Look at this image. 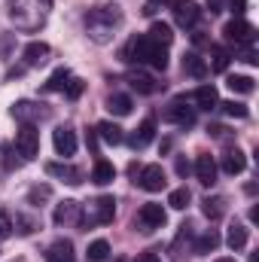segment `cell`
Returning a JSON list of instances; mask_svg holds the SVG:
<instances>
[{
	"instance_id": "cell-1",
	"label": "cell",
	"mask_w": 259,
	"mask_h": 262,
	"mask_svg": "<svg viewBox=\"0 0 259 262\" xmlns=\"http://www.w3.org/2000/svg\"><path fill=\"white\" fill-rule=\"evenodd\" d=\"M122 21H125V15L116 3H101V6H92L85 12V34L92 43L107 46L116 37V31L122 28Z\"/></svg>"
},
{
	"instance_id": "cell-2",
	"label": "cell",
	"mask_w": 259,
	"mask_h": 262,
	"mask_svg": "<svg viewBox=\"0 0 259 262\" xmlns=\"http://www.w3.org/2000/svg\"><path fill=\"white\" fill-rule=\"evenodd\" d=\"M9 21L21 34H34L49 21L52 0H9Z\"/></svg>"
},
{
	"instance_id": "cell-3",
	"label": "cell",
	"mask_w": 259,
	"mask_h": 262,
	"mask_svg": "<svg viewBox=\"0 0 259 262\" xmlns=\"http://www.w3.org/2000/svg\"><path fill=\"white\" fill-rule=\"evenodd\" d=\"M122 61L125 64H137V67H153V70H165L168 67V49L153 43L146 34L131 37L122 49Z\"/></svg>"
},
{
	"instance_id": "cell-4",
	"label": "cell",
	"mask_w": 259,
	"mask_h": 262,
	"mask_svg": "<svg viewBox=\"0 0 259 262\" xmlns=\"http://www.w3.org/2000/svg\"><path fill=\"white\" fill-rule=\"evenodd\" d=\"M113 216H116V201H113V195H98L95 201H89V207H82L79 226L82 229L107 226V223H113Z\"/></svg>"
},
{
	"instance_id": "cell-5",
	"label": "cell",
	"mask_w": 259,
	"mask_h": 262,
	"mask_svg": "<svg viewBox=\"0 0 259 262\" xmlns=\"http://www.w3.org/2000/svg\"><path fill=\"white\" fill-rule=\"evenodd\" d=\"M165 220H168L165 207H162V204H156V201H149V204H143V207L137 210L134 226H137L143 235H153L156 229H162V226H165Z\"/></svg>"
},
{
	"instance_id": "cell-6",
	"label": "cell",
	"mask_w": 259,
	"mask_h": 262,
	"mask_svg": "<svg viewBox=\"0 0 259 262\" xmlns=\"http://www.w3.org/2000/svg\"><path fill=\"white\" fill-rule=\"evenodd\" d=\"M15 152L25 162L40 156V131H37V125H21L18 128V134H15Z\"/></svg>"
},
{
	"instance_id": "cell-7",
	"label": "cell",
	"mask_w": 259,
	"mask_h": 262,
	"mask_svg": "<svg viewBox=\"0 0 259 262\" xmlns=\"http://www.w3.org/2000/svg\"><path fill=\"white\" fill-rule=\"evenodd\" d=\"M12 116H15L21 125H37V122L49 119L52 110H49L46 104H37V101H18V104L12 107Z\"/></svg>"
},
{
	"instance_id": "cell-8",
	"label": "cell",
	"mask_w": 259,
	"mask_h": 262,
	"mask_svg": "<svg viewBox=\"0 0 259 262\" xmlns=\"http://www.w3.org/2000/svg\"><path fill=\"white\" fill-rule=\"evenodd\" d=\"M171 15H174L177 28H183V31H189L201 21V9L195 0H171Z\"/></svg>"
},
{
	"instance_id": "cell-9",
	"label": "cell",
	"mask_w": 259,
	"mask_h": 262,
	"mask_svg": "<svg viewBox=\"0 0 259 262\" xmlns=\"http://www.w3.org/2000/svg\"><path fill=\"white\" fill-rule=\"evenodd\" d=\"M223 34H226V40L235 43V46H253V40H256V28H253L250 21H244V18H232V21L223 28Z\"/></svg>"
},
{
	"instance_id": "cell-10",
	"label": "cell",
	"mask_w": 259,
	"mask_h": 262,
	"mask_svg": "<svg viewBox=\"0 0 259 262\" xmlns=\"http://www.w3.org/2000/svg\"><path fill=\"white\" fill-rule=\"evenodd\" d=\"M143 192H162L165 189V168L162 165H143L140 171H137V180H134Z\"/></svg>"
},
{
	"instance_id": "cell-11",
	"label": "cell",
	"mask_w": 259,
	"mask_h": 262,
	"mask_svg": "<svg viewBox=\"0 0 259 262\" xmlns=\"http://www.w3.org/2000/svg\"><path fill=\"white\" fill-rule=\"evenodd\" d=\"M165 122L180 125V128H192L195 125V107H186V98L171 101L168 110H165Z\"/></svg>"
},
{
	"instance_id": "cell-12",
	"label": "cell",
	"mask_w": 259,
	"mask_h": 262,
	"mask_svg": "<svg viewBox=\"0 0 259 262\" xmlns=\"http://www.w3.org/2000/svg\"><path fill=\"white\" fill-rule=\"evenodd\" d=\"M52 220H55V226H64V229L79 226V220H82V204H79V201H73V198H64L61 204H55Z\"/></svg>"
},
{
	"instance_id": "cell-13",
	"label": "cell",
	"mask_w": 259,
	"mask_h": 262,
	"mask_svg": "<svg viewBox=\"0 0 259 262\" xmlns=\"http://www.w3.org/2000/svg\"><path fill=\"white\" fill-rule=\"evenodd\" d=\"M128 85L137 92V95H156L159 89H162V82L153 76V73H146L143 67H134V70H128Z\"/></svg>"
},
{
	"instance_id": "cell-14",
	"label": "cell",
	"mask_w": 259,
	"mask_h": 262,
	"mask_svg": "<svg viewBox=\"0 0 259 262\" xmlns=\"http://www.w3.org/2000/svg\"><path fill=\"white\" fill-rule=\"evenodd\" d=\"M52 143H55V152L58 156H73L76 152V131L70 128V125H58V128L52 131Z\"/></svg>"
},
{
	"instance_id": "cell-15",
	"label": "cell",
	"mask_w": 259,
	"mask_h": 262,
	"mask_svg": "<svg viewBox=\"0 0 259 262\" xmlns=\"http://www.w3.org/2000/svg\"><path fill=\"white\" fill-rule=\"evenodd\" d=\"M195 177H198L201 186H213L217 183V162H213L210 152H198V159H195Z\"/></svg>"
},
{
	"instance_id": "cell-16",
	"label": "cell",
	"mask_w": 259,
	"mask_h": 262,
	"mask_svg": "<svg viewBox=\"0 0 259 262\" xmlns=\"http://www.w3.org/2000/svg\"><path fill=\"white\" fill-rule=\"evenodd\" d=\"M49 43H43V40H34V43H28L25 46V52H21V58H25V67H40L49 61Z\"/></svg>"
},
{
	"instance_id": "cell-17",
	"label": "cell",
	"mask_w": 259,
	"mask_h": 262,
	"mask_svg": "<svg viewBox=\"0 0 259 262\" xmlns=\"http://www.w3.org/2000/svg\"><path fill=\"white\" fill-rule=\"evenodd\" d=\"M220 165H223V171H226L229 177H235V174H241V171L247 168V156H244L238 146H226V149H223V162H220Z\"/></svg>"
},
{
	"instance_id": "cell-18",
	"label": "cell",
	"mask_w": 259,
	"mask_h": 262,
	"mask_svg": "<svg viewBox=\"0 0 259 262\" xmlns=\"http://www.w3.org/2000/svg\"><path fill=\"white\" fill-rule=\"evenodd\" d=\"M46 174L64 180V183H70V186H79V183H82V171L73 168V165H64V162H49V165H46Z\"/></svg>"
},
{
	"instance_id": "cell-19",
	"label": "cell",
	"mask_w": 259,
	"mask_h": 262,
	"mask_svg": "<svg viewBox=\"0 0 259 262\" xmlns=\"http://www.w3.org/2000/svg\"><path fill=\"white\" fill-rule=\"evenodd\" d=\"M153 140H156V119H143V122L137 125V131L128 137L131 149H146Z\"/></svg>"
},
{
	"instance_id": "cell-20",
	"label": "cell",
	"mask_w": 259,
	"mask_h": 262,
	"mask_svg": "<svg viewBox=\"0 0 259 262\" xmlns=\"http://www.w3.org/2000/svg\"><path fill=\"white\" fill-rule=\"evenodd\" d=\"M46 262H73V244L67 238L52 241L49 250H46Z\"/></svg>"
},
{
	"instance_id": "cell-21",
	"label": "cell",
	"mask_w": 259,
	"mask_h": 262,
	"mask_svg": "<svg viewBox=\"0 0 259 262\" xmlns=\"http://www.w3.org/2000/svg\"><path fill=\"white\" fill-rule=\"evenodd\" d=\"M217 247H220V232H217V229H207L204 235H198V238H195L192 253H195V256H204V253H213Z\"/></svg>"
},
{
	"instance_id": "cell-22",
	"label": "cell",
	"mask_w": 259,
	"mask_h": 262,
	"mask_svg": "<svg viewBox=\"0 0 259 262\" xmlns=\"http://www.w3.org/2000/svg\"><path fill=\"white\" fill-rule=\"evenodd\" d=\"M113 180H116V168H113V162L98 159V162H95V168H92V183L107 186V183H113Z\"/></svg>"
},
{
	"instance_id": "cell-23",
	"label": "cell",
	"mask_w": 259,
	"mask_h": 262,
	"mask_svg": "<svg viewBox=\"0 0 259 262\" xmlns=\"http://www.w3.org/2000/svg\"><path fill=\"white\" fill-rule=\"evenodd\" d=\"M192 101L198 104V110H213V107L220 104V95H217L213 85H198L195 95H192Z\"/></svg>"
},
{
	"instance_id": "cell-24",
	"label": "cell",
	"mask_w": 259,
	"mask_h": 262,
	"mask_svg": "<svg viewBox=\"0 0 259 262\" xmlns=\"http://www.w3.org/2000/svg\"><path fill=\"white\" fill-rule=\"evenodd\" d=\"M95 134H98L104 143H110V146H119V143L125 140V134H122V128H119L116 122H98Z\"/></svg>"
},
{
	"instance_id": "cell-25",
	"label": "cell",
	"mask_w": 259,
	"mask_h": 262,
	"mask_svg": "<svg viewBox=\"0 0 259 262\" xmlns=\"http://www.w3.org/2000/svg\"><path fill=\"white\" fill-rule=\"evenodd\" d=\"M201 213H204L210 223H217V220L226 213V198L223 195H207L204 201H201Z\"/></svg>"
},
{
	"instance_id": "cell-26",
	"label": "cell",
	"mask_w": 259,
	"mask_h": 262,
	"mask_svg": "<svg viewBox=\"0 0 259 262\" xmlns=\"http://www.w3.org/2000/svg\"><path fill=\"white\" fill-rule=\"evenodd\" d=\"M183 70H186L189 76H195V79H204V76H207V61H204L198 52H186V55H183Z\"/></svg>"
},
{
	"instance_id": "cell-27",
	"label": "cell",
	"mask_w": 259,
	"mask_h": 262,
	"mask_svg": "<svg viewBox=\"0 0 259 262\" xmlns=\"http://www.w3.org/2000/svg\"><path fill=\"white\" fill-rule=\"evenodd\" d=\"M153 43H159V46H171V40H174V31H171V25H165V21H153L149 25V34H146Z\"/></svg>"
},
{
	"instance_id": "cell-28",
	"label": "cell",
	"mask_w": 259,
	"mask_h": 262,
	"mask_svg": "<svg viewBox=\"0 0 259 262\" xmlns=\"http://www.w3.org/2000/svg\"><path fill=\"white\" fill-rule=\"evenodd\" d=\"M131 107H134V104H131L128 95H119V92H113V95L107 98V110H110L113 116H128Z\"/></svg>"
},
{
	"instance_id": "cell-29",
	"label": "cell",
	"mask_w": 259,
	"mask_h": 262,
	"mask_svg": "<svg viewBox=\"0 0 259 262\" xmlns=\"http://www.w3.org/2000/svg\"><path fill=\"white\" fill-rule=\"evenodd\" d=\"M226 244L238 253V250H244L247 247V229L241 226V223H232L229 226V235H226Z\"/></svg>"
},
{
	"instance_id": "cell-30",
	"label": "cell",
	"mask_w": 259,
	"mask_h": 262,
	"mask_svg": "<svg viewBox=\"0 0 259 262\" xmlns=\"http://www.w3.org/2000/svg\"><path fill=\"white\" fill-rule=\"evenodd\" d=\"M67 82H70V70H67V67H58V70L43 82V92H46V95H49V92H64Z\"/></svg>"
},
{
	"instance_id": "cell-31",
	"label": "cell",
	"mask_w": 259,
	"mask_h": 262,
	"mask_svg": "<svg viewBox=\"0 0 259 262\" xmlns=\"http://www.w3.org/2000/svg\"><path fill=\"white\" fill-rule=\"evenodd\" d=\"M226 85H229L232 92H238V95H250V92L256 89L253 76H241V73H232V76L226 79Z\"/></svg>"
},
{
	"instance_id": "cell-32",
	"label": "cell",
	"mask_w": 259,
	"mask_h": 262,
	"mask_svg": "<svg viewBox=\"0 0 259 262\" xmlns=\"http://www.w3.org/2000/svg\"><path fill=\"white\" fill-rule=\"evenodd\" d=\"M85 256H89L92 262H107V256H110V244H107L104 238H98V241H92V244H89Z\"/></svg>"
},
{
	"instance_id": "cell-33",
	"label": "cell",
	"mask_w": 259,
	"mask_h": 262,
	"mask_svg": "<svg viewBox=\"0 0 259 262\" xmlns=\"http://www.w3.org/2000/svg\"><path fill=\"white\" fill-rule=\"evenodd\" d=\"M229 61H232V58H229V52H226L223 46H213V49H210V64H207V70L223 73V70L229 67Z\"/></svg>"
},
{
	"instance_id": "cell-34",
	"label": "cell",
	"mask_w": 259,
	"mask_h": 262,
	"mask_svg": "<svg viewBox=\"0 0 259 262\" xmlns=\"http://www.w3.org/2000/svg\"><path fill=\"white\" fill-rule=\"evenodd\" d=\"M49 198H52V189H49V186H31L28 204H31V207H43V201H49Z\"/></svg>"
},
{
	"instance_id": "cell-35",
	"label": "cell",
	"mask_w": 259,
	"mask_h": 262,
	"mask_svg": "<svg viewBox=\"0 0 259 262\" xmlns=\"http://www.w3.org/2000/svg\"><path fill=\"white\" fill-rule=\"evenodd\" d=\"M189 201H192V192H189L186 186H180V189H174V192L168 195V204H171L174 210H183V207H186Z\"/></svg>"
},
{
	"instance_id": "cell-36",
	"label": "cell",
	"mask_w": 259,
	"mask_h": 262,
	"mask_svg": "<svg viewBox=\"0 0 259 262\" xmlns=\"http://www.w3.org/2000/svg\"><path fill=\"white\" fill-rule=\"evenodd\" d=\"M217 107H223V113H226V116L247 119V107H244V104H238V101H226V104H217Z\"/></svg>"
},
{
	"instance_id": "cell-37",
	"label": "cell",
	"mask_w": 259,
	"mask_h": 262,
	"mask_svg": "<svg viewBox=\"0 0 259 262\" xmlns=\"http://www.w3.org/2000/svg\"><path fill=\"white\" fill-rule=\"evenodd\" d=\"M15 229H18L21 235H31L34 229H40V223H37V220H31V216H21V213H15Z\"/></svg>"
},
{
	"instance_id": "cell-38",
	"label": "cell",
	"mask_w": 259,
	"mask_h": 262,
	"mask_svg": "<svg viewBox=\"0 0 259 262\" xmlns=\"http://www.w3.org/2000/svg\"><path fill=\"white\" fill-rule=\"evenodd\" d=\"M82 92H85V82H82V79H76V76H70V82H67V89H64L67 101H76Z\"/></svg>"
},
{
	"instance_id": "cell-39",
	"label": "cell",
	"mask_w": 259,
	"mask_h": 262,
	"mask_svg": "<svg viewBox=\"0 0 259 262\" xmlns=\"http://www.w3.org/2000/svg\"><path fill=\"white\" fill-rule=\"evenodd\" d=\"M12 232H15V229H12V220H9V213L0 207V241L12 238Z\"/></svg>"
},
{
	"instance_id": "cell-40",
	"label": "cell",
	"mask_w": 259,
	"mask_h": 262,
	"mask_svg": "<svg viewBox=\"0 0 259 262\" xmlns=\"http://www.w3.org/2000/svg\"><path fill=\"white\" fill-rule=\"evenodd\" d=\"M229 6H232V12H235V18H241V15L247 12V0H229Z\"/></svg>"
},
{
	"instance_id": "cell-41",
	"label": "cell",
	"mask_w": 259,
	"mask_h": 262,
	"mask_svg": "<svg viewBox=\"0 0 259 262\" xmlns=\"http://www.w3.org/2000/svg\"><path fill=\"white\" fill-rule=\"evenodd\" d=\"M134 262H159V253L156 250H143V253H137Z\"/></svg>"
},
{
	"instance_id": "cell-42",
	"label": "cell",
	"mask_w": 259,
	"mask_h": 262,
	"mask_svg": "<svg viewBox=\"0 0 259 262\" xmlns=\"http://www.w3.org/2000/svg\"><path fill=\"white\" fill-rule=\"evenodd\" d=\"M241 61H247V64H256V52H253V46H244V52H241Z\"/></svg>"
},
{
	"instance_id": "cell-43",
	"label": "cell",
	"mask_w": 259,
	"mask_h": 262,
	"mask_svg": "<svg viewBox=\"0 0 259 262\" xmlns=\"http://www.w3.org/2000/svg\"><path fill=\"white\" fill-rule=\"evenodd\" d=\"M177 174H180V177H186V174H189V162H186L183 156H177Z\"/></svg>"
},
{
	"instance_id": "cell-44",
	"label": "cell",
	"mask_w": 259,
	"mask_h": 262,
	"mask_svg": "<svg viewBox=\"0 0 259 262\" xmlns=\"http://www.w3.org/2000/svg\"><path fill=\"white\" fill-rule=\"evenodd\" d=\"M207 9H210V15L223 12V0H207Z\"/></svg>"
},
{
	"instance_id": "cell-45",
	"label": "cell",
	"mask_w": 259,
	"mask_h": 262,
	"mask_svg": "<svg viewBox=\"0 0 259 262\" xmlns=\"http://www.w3.org/2000/svg\"><path fill=\"white\" fill-rule=\"evenodd\" d=\"M159 3H165V0H146V9H143V12H146V15H153V12H156V6H159Z\"/></svg>"
},
{
	"instance_id": "cell-46",
	"label": "cell",
	"mask_w": 259,
	"mask_h": 262,
	"mask_svg": "<svg viewBox=\"0 0 259 262\" xmlns=\"http://www.w3.org/2000/svg\"><path fill=\"white\" fill-rule=\"evenodd\" d=\"M217 262H235V259H217Z\"/></svg>"
}]
</instances>
